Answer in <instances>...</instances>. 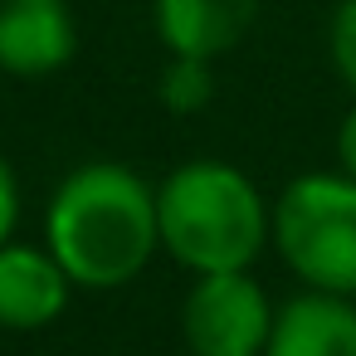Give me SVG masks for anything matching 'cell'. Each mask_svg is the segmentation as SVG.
<instances>
[{"label":"cell","mask_w":356,"mask_h":356,"mask_svg":"<svg viewBox=\"0 0 356 356\" xmlns=\"http://www.w3.org/2000/svg\"><path fill=\"white\" fill-rule=\"evenodd\" d=\"M44 244L74 288H122L161 249L156 191L122 161L74 166L44 210Z\"/></svg>","instance_id":"cell-1"},{"label":"cell","mask_w":356,"mask_h":356,"mask_svg":"<svg viewBox=\"0 0 356 356\" xmlns=\"http://www.w3.org/2000/svg\"><path fill=\"white\" fill-rule=\"evenodd\" d=\"M156 225L161 249L200 273H239L254 268V259L273 239V205L264 191L229 161L195 156L166 171L156 186Z\"/></svg>","instance_id":"cell-2"},{"label":"cell","mask_w":356,"mask_h":356,"mask_svg":"<svg viewBox=\"0 0 356 356\" xmlns=\"http://www.w3.org/2000/svg\"><path fill=\"white\" fill-rule=\"evenodd\" d=\"M273 249L307 288L356 298V181L346 171L293 176L273 200Z\"/></svg>","instance_id":"cell-3"},{"label":"cell","mask_w":356,"mask_h":356,"mask_svg":"<svg viewBox=\"0 0 356 356\" xmlns=\"http://www.w3.org/2000/svg\"><path fill=\"white\" fill-rule=\"evenodd\" d=\"M181 332L191 356H264L273 332L268 293L249 268L200 273L181 302Z\"/></svg>","instance_id":"cell-4"},{"label":"cell","mask_w":356,"mask_h":356,"mask_svg":"<svg viewBox=\"0 0 356 356\" xmlns=\"http://www.w3.org/2000/svg\"><path fill=\"white\" fill-rule=\"evenodd\" d=\"M79 54L69 0H0V69L6 79H49Z\"/></svg>","instance_id":"cell-5"},{"label":"cell","mask_w":356,"mask_h":356,"mask_svg":"<svg viewBox=\"0 0 356 356\" xmlns=\"http://www.w3.org/2000/svg\"><path fill=\"white\" fill-rule=\"evenodd\" d=\"M74 278L59 268L49 244H0V327L40 332L64 317Z\"/></svg>","instance_id":"cell-6"},{"label":"cell","mask_w":356,"mask_h":356,"mask_svg":"<svg viewBox=\"0 0 356 356\" xmlns=\"http://www.w3.org/2000/svg\"><path fill=\"white\" fill-rule=\"evenodd\" d=\"M264 0H152V25L171 59H205L239 49Z\"/></svg>","instance_id":"cell-7"},{"label":"cell","mask_w":356,"mask_h":356,"mask_svg":"<svg viewBox=\"0 0 356 356\" xmlns=\"http://www.w3.org/2000/svg\"><path fill=\"white\" fill-rule=\"evenodd\" d=\"M264 356H356V302L337 293H298L273 312Z\"/></svg>","instance_id":"cell-8"},{"label":"cell","mask_w":356,"mask_h":356,"mask_svg":"<svg viewBox=\"0 0 356 356\" xmlns=\"http://www.w3.org/2000/svg\"><path fill=\"white\" fill-rule=\"evenodd\" d=\"M156 98L176 118L205 113L210 98H215V64H205V59H166L161 83H156Z\"/></svg>","instance_id":"cell-9"},{"label":"cell","mask_w":356,"mask_h":356,"mask_svg":"<svg viewBox=\"0 0 356 356\" xmlns=\"http://www.w3.org/2000/svg\"><path fill=\"white\" fill-rule=\"evenodd\" d=\"M327 54L337 79L356 93V0H337L332 20H327Z\"/></svg>","instance_id":"cell-10"},{"label":"cell","mask_w":356,"mask_h":356,"mask_svg":"<svg viewBox=\"0 0 356 356\" xmlns=\"http://www.w3.org/2000/svg\"><path fill=\"white\" fill-rule=\"evenodd\" d=\"M15 225H20V176H15L10 156L0 152V244L15 239Z\"/></svg>","instance_id":"cell-11"},{"label":"cell","mask_w":356,"mask_h":356,"mask_svg":"<svg viewBox=\"0 0 356 356\" xmlns=\"http://www.w3.org/2000/svg\"><path fill=\"white\" fill-rule=\"evenodd\" d=\"M337 171H346L356 181V103H351V113L337 127Z\"/></svg>","instance_id":"cell-12"},{"label":"cell","mask_w":356,"mask_h":356,"mask_svg":"<svg viewBox=\"0 0 356 356\" xmlns=\"http://www.w3.org/2000/svg\"><path fill=\"white\" fill-rule=\"evenodd\" d=\"M0 83H6V69H0Z\"/></svg>","instance_id":"cell-13"}]
</instances>
